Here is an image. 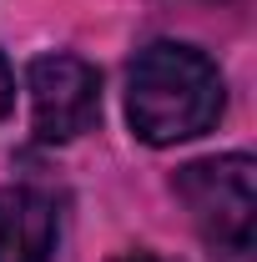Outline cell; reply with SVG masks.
Returning <instances> with one entry per match:
<instances>
[{
	"label": "cell",
	"mask_w": 257,
	"mask_h": 262,
	"mask_svg": "<svg viewBox=\"0 0 257 262\" xmlns=\"http://www.w3.org/2000/svg\"><path fill=\"white\" fill-rule=\"evenodd\" d=\"M56 202L35 187L0 192V262H51L56 257Z\"/></svg>",
	"instance_id": "4"
},
{
	"label": "cell",
	"mask_w": 257,
	"mask_h": 262,
	"mask_svg": "<svg viewBox=\"0 0 257 262\" xmlns=\"http://www.w3.org/2000/svg\"><path fill=\"white\" fill-rule=\"evenodd\" d=\"M116 262H161V257H152V252H126V257H116Z\"/></svg>",
	"instance_id": "6"
},
{
	"label": "cell",
	"mask_w": 257,
	"mask_h": 262,
	"mask_svg": "<svg viewBox=\"0 0 257 262\" xmlns=\"http://www.w3.org/2000/svg\"><path fill=\"white\" fill-rule=\"evenodd\" d=\"M222 71L182 40L146 46L126 81V116L146 146H177L212 131L222 116Z\"/></svg>",
	"instance_id": "1"
},
{
	"label": "cell",
	"mask_w": 257,
	"mask_h": 262,
	"mask_svg": "<svg viewBox=\"0 0 257 262\" xmlns=\"http://www.w3.org/2000/svg\"><path fill=\"white\" fill-rule=\"evenodd\" d=\"M31 116L40 141H71L96 126L101 76L81 56H40L31 66Z\"/></svg>",
	"instance_id": "3"
},
{
	"label": "cell",
	"mask_w": 257,
	"mask_h": 262,
	"mask_svg": "<svg viewBox=\"0 0 257 262\" xmlns=\"http://www.w3.org/2000/svg\"><path fill=\"white\" fill-rule=\"evenodd\" d=\"M10 106H15V76H10V66L0 56V121L10 116Z\"/></svg>",
	"instance_id": "5"
},
{
	"label": "cell",
	"mask_w": 257,
	"mask_h": 262,
	"mask_svg": "<svg viewBox=\"0 0 257 262\" xmlns=\"http://www.w3.org/2000/svg\"><path fill=\"white\" fill-rule=\"evenodd\" d=\"M177 196L187 202L197 232L217 252L247 257L252 222H257V166H252V157H212V162L182 166L177 171Z\"/></svg>",
	"instance_id": "2"
}]
</instances>
